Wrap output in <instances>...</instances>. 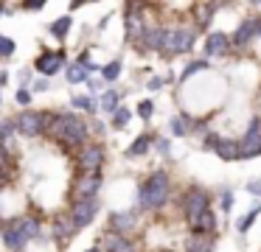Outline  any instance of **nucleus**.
<instances>
[{
	"instance_id": "obj_10",
	"label": "nucleus",
	"mask_w": 261,
	"mask_h": 252,
	"mask_svg": "<svg viewBox=\"0 0 261 252\" xmlns=\"http://www.w3.org/2000/svg\"><path fill=\"white\" fill-rule=\"evenodd\" d=\"M98 213V202L96 199H87V202H73V207H70V221L76 224V230L87 227V224L96 218Z\"/></svg>"
},
{
	"instance_id": "obj_14",
	"label": "nucleus",
	"mask_w": 261,
	"mask_h": 252,
	"mask_svg": "<svg viewBox=\"0 0 261 252\" xmlns=\"http://www.w3.org/2000/svg\"><path fill=\"white\" fill-rule=\"evenodd\" d=\"M76 233V224L70 221V216H57V221H54V235H57L59 244H68L70 238H73Z\"/></svg>"
},
{
	"instance_id": "obj_33",
	"label": "nucleus",
	"mask_w": 261,
	"mask_h": 252,
	"mask_svg": "<svg viewBox=\"0 0 261 252\" xmlns=\"http://www.w3.org/2000/svg\"><path fill=\"white\" fill-rule=\"evenodd\" d=\"M171 134H174V137H186L188 134V126H186V121H182V118H171Z\"/></svg>"
},
{
	"instance_id": "obj_8",
	"label": "nucleus",
	"mask_w": 261,
	"mask_h": 252,
	"mask_svg": "<svg viewBox=\"0 0 261 252\" xmlns=\"http://www.w3.org/2000/svg\"><path fill=\"white\" fill-rule=\"evenodd\" d=\"M98 190H101V174H82L73 182V202L96 199Z\"/></svg>"
},
{
	"instance_id": "obj_29",
	"label": "nucleus",
	"mask_w": 261,
	"mask_h": 252,
	"mask_svg": "<svg viewBox=\"0 0 261 252\" xmlns=\"http://www.w3.org/2000/svg\"><path fill=\"white\" fill-rule=\"evenodd\" d=\"M73 106H79V109H87V112H96L98 109V101L90 98V95H76L73 101H70Z\"/></svg>"
},
{
	"instance_id": "obj_22",
	"label": "nucleus",
	"mask_w": 261,
	"mask_h": 252,
	"mask_svg": "<svg viewBox=\"0 0 261 252\" xmlns=\"http://www.w3.org/2000/svg\"><path fill=\"white\" fill-rule=\"evenodd\" d=\"M149 146H152V137H149V134H141V137L132 140V146L126 149V154H129V157H141V154H146V151H149Z\"/></svg>"
},
{
	"instance_id": "obj_31",
	"label": "nucleus",
	"mask_w": 261,
	"mask_h": 252,
	"mask_svg": "<svg viewBox=\"0 0 261 252\" xmlns=\"http://www.w3.org/2000/svg\"><path fill=\"white\" fill-rule=\"evenodd\" d=\"M23 230H25V235H29V241L37 238V235H40V221L31 218V216H23Z\"/></svg>"
},
{
	"instance_id": "obj_37",
	"label": "nucleus",
	"mask_w": 261,
	"mask_h": 252,
	"mask_svg": "<svg viewBox=\"0 0 261 252\" xmlns=\"http://www.w3.org/2000/svg\"><path fill=\"white\" fill-rule=\"evenodd\" d=\"M219 134H214V132H208V134H205V149H208V151H216V146H219Z\"/></svg>"
},
{
	"instance_id": "obj_12",
	"label": "nucleus",
	"mask_w": 261,
	"mask_h": 252,
	"mask_svg": "<svg viewBox=\"0 0 261 252\" xmlns=\"http://www.w3.org/2000/svg\"><path fill=\"white\" fill-rule=\"evenodd\" d=\"M62 59H65V53L62 50H54V53H42L40 59L34 62V67L42 73V76H54V73L62 67Z\"/></svg>"
},
{
	"instance_id": "obj_43",
	"label": "nucleus",
	"mask_w": 261,
	"mask_h": 252,
	"mask_svg": "<svg viewBox=\"0 0 261 252\" xmlns=\"http://www.w3.org/2000/svg\"><path fill=\"white\" fill-rule=\"evenodd\" d=\"M160 87H163V78H158V76L149 78V90H160Z\"/></svg>"
},
{
	"instance_id": "obj_7",
	"label": "nucleus",
	"mask_w": 261,
	"mask_h": 252,
	"mask_svg": "<svg viewBox=\"0 0 261 252\" xmlns=\"http://www.w3.org/2000/svg\"><path fill=\"white\" fill-rule=\"evenodd\" d=\"M182 210H186V218L188 224H194L205 210H211V196L205 193L202 188H191L186 193V202H182Z\"/></svg>"
},
{
	"instance_id": "obj_1",
	"label": "nucleus",
	"mask_w": 261,
	"mask_h": 252,
	"mask_svg": "<svg viewBox=\"0 0 261 252\" xmlns=\"http://www.w3.org/2000/svg\"><path fill=\"white\" fill-rule=\"evenodd\" d=\"M45 132L62 146H68V149H79V146L87 143V123L82 118L70 115V112H54L48 118Z\"/></svg>"
},
{
	"instance_id": "obj_49",
	"label": "nucleus",
	"mask_w": 261,
	"mask_h": 252,
	"mask_svg": "<svg viewBox=\"0 0 261 252\" xmlns=\"http://www.w3.org/2000/svg\"><path fill=\"white\" fill-rule=\"evenodd\" d=\"M0 14H6V9H0Z\"/></svg>"
},
{
	"instance_id": "obj_2",
	"label": "nucleus",
	"mask_w": 261,
	"mask_h": 252,
	"mask_svg": "<svg viewBox=\"0 0 261 252\" xmlns=\"http://www.w3.org/2000/svg\"><path fill=\"white\" fill-rule=\"evenodd\" d=\"M138 193H141V196H138V202H141V207H146V210H158V207H163L166 202H169V196H171L169 174H166V171H154L152 177L141 185Z\"/></svg>"
},
{
	"instance_id": "obj_48",
	"label": "nucleus",
	"mask_w": 261,
	"mask_h": 252,
	"mask_svg": "<svg viewBox=\"0 0 261 252\" xmlns=\"http://www.w3.org/2000/svg\"><path fill=\"white\" fill-rule=\"evenodd\" d=\"M87 252H101V249H98V246H93V249H87Z\"/></svg>"
},
{
	"instance_id": "obj_25",
	"label": "nucleus",
	"mask_w": 261,
	"mask_h": 252,
	"mask_svg": "<svg viewBox=\"0 0 261 252\" xmlns=\"http://www.w3.org/2000/svg\"><path fill=\"white\" fill-rule=\"evenodd\" d=\"M118 101H121V95L115 93V90H107V93L101 95V101H98V106H101L104 112H115V109L121 106Z\"/></svg>"
},
{
	"instance_id": "obj_21",
	"label": "nucleus",
	"mask_w": 261,
	"mask_h": 252,
	"mask_svg": "<svg viewBox=\"0 0 261 252\" xmlns=\"http://www.w3.org/2000/svg\"><path fill=\"white\" fill-rule=\"evenodd\" d=\"M107 252H135V244L124 235H113L107 238Z\"/></svg>"
},
{
	"instance_id": "obj_4",
	"label": "nucleus",
	"mask_w": 261,
	"mask_h": 252,
	"mask_svg": "<svg viewBox=\"0 0 261 252\" xmlns=\"http://www.w3.org/2000/svg\"><path fill=\"white\" fill-rule=\"evenodd\" d=\"M194 48V28H166L163 53H188Z\"/></svg>"
},
{
	"instance_id": "obj_38",
	"label": "nucleus",
	"mask_w": 261,
	"mask_h": 252,
	"mask_svg": "<svg viewBox=\"0 0 261 252\" xmlns=\"http://www.w3.org/2000/svg\"><path fill=\"white\" fill-rule=\"evenodd\" d=\"M76 65H79V67H85L87 73H90V70H98V67L93 65V62H90V53H82V56H79V62H76Z\"/></svg>"
},
{
	"instance_id": "obj_36",
	"label": "nucleus",
	"mask_w": 261,
	"mask_h": 252,
	"mask_svg": "<svg viewBox=\"0 0 261 252\" xmlns=\"http://www.w3.org/2000/svg\"><path fill=\"white\" fill-rule=\"evenodd\" d=\"M14 53V42L6 37H0V56H12Z\"/></svg>"
},
{
	"instance_id": "obj_50",
	"label": "nucleus",
	"mask_w": 261,
	"mask_h": 252,
	"mask_svg": "<svg viewBox=\"0 0 261 252\" xmlns=\"http://www.w3.org/2000/svg\"><path fill=\"white\" fill-rule=\"evenodd\" d=\"M253 3H261V0H253Z\"/></svg>"
},
{
	"instance_id": "obj_9",
	"label": "nucleus",
	"mask_w": 261,
	"mask_h": 252,
	"mask_svg": "<svg viewBox=\"0 0 261 252\" xmlns=\"http://www.w3.org/2000/svg\"><path fill=\"white\" fill-rule=\"evenodd\" d=\"M261 154V118H255L250 123L244 140L239 143V160H250V157H258Z\"/></svg>"
},
{
	"instance_id": "obj_41",
	"label": "nucleus",
	"mask_w": 261,
	"mask_h": 252,
	"mask_svg": "<svg viewBox=\"0 0 261 252\" xmlns=\"http://www.w3.org/2000/svg\"><path fill=\"white\" fill-rule=\"evenodd\" d=\"M230 205H233V196H230V190H225V193H222V210H230Z\"/></svg>"
},
{
	"instance_id": "obj_13",
	"label": "nucleus",
	"mask_w": 261,
	"mask_h": 252,
	"mask_svg": "<svg viewBox=\"0 0 261 252\" xmlns=\"http://www.w3.org/2000/svg\"><path fill=\"white\" fill-rule=\"evenodd\" d=\"M253 37H255V20H253V17H247V20H242V22H239L236 34L230 37V42L236 45V48H242V45H247Z\"/></svg>"
},
{
	"instance_id": "obj_47",
	"label": "nucleus",
	"mask_w": 261,
	"mask_h": 252,
	"mask_svg": "<svg viewBox=\"0 0 261 252\" xmlns=\"http://www.w3.org/2000/svg\"><path fill=\"white\" fill-rule=\"evenodd\" d=\"M6 78H9L6 73H0V87H3V84H6Z\"/></svg>"
},
{
	"instance_id": "obj_18",
	"label": "nucleus",
	"mask_w": 261,
	"mask_h": 252,
	"mask_svg": "<svg viewBox=\"0 0 261 252\" xmlns=\"http://www.w3.org/2000/svg\"><path fill=\"white\" fill-rule=\"evenodd\" d=\"M214 249V238L211 235H191L186 244V252H211Z\"/></svg>"
},
{
	"instance_id": "obj_42",
	"label": "nucleus",
	"mask_w": 261,
	"mask_h": 252,
	"mask_svg": "<svg viewBox=\"0 0 261 252\" xmlns=\"http://www.w3.org/2000/svg\"><path fill=\"white\" fill-rule=\"evenodd\" d=\"M45 0H23V9H42Z\"/></svg>"
},
{
	"instance_id": "obj_5",
	"label": "nucleus",
	"mask_w": 261,
	"mask_h": 252,
	"mask_svg": "<svg viewBox=\"0 0 261 252\" xmlns=\"http://www.w3.org/2000/svg\"><path fill=\"white\" fill-rule=\"evenodd\" d=\"M0 235H3V244L12 252H23L25 244H29V235H25V230H23V216L9 218V221L0 224Z\"/></svg>"
},
{
	"instance_id": "obj_20",
	"label": "nucleus",
	"mask_w": 261,
	"mask_h": 252,
	"mask_svg": "<svg viewBox=\"0 0 261 252\" xmlns=\"http://www.w3.org/2000/svg\"><path fill=\"white\" fill-rule=\"evenodd\" d=\"M143 34H146V28H143L141 17H126V37H129V42L143 39Z\"/></svg>"
},
{
	"instance_id": "obj_11",
	"label": "nucleus",
	"mask_w": 261,
	"mask_h": 252,
	"mask_svg": "<svg viewBox=\"0 0 261 252\" xmlns=\"http://www.w3.org/2000/svg\"><path fill=\"white\" fill-rule=\"evenodd\" d=\"M227 48H230V37L222 31H214L208 39H205V56L208 59H214V56H225Z\"/></svg>"
},
{
	"instance_id": "obj_51",
	"label": "nucleus",
	"mask_w": 261,
	"mask_h": 252,
	"mask_svg": "<svg viewBox=\"0 0 261 252\" xmlns=\"http://www.w3.org/2000/svg\"><path fill=\"white\" fill-rule=\"evenodd\" d=\"M90 3H96V0H90Z\"/></svg>"
},
{
	"instance_id": "obj_35",
	"label": "nucleus",
	"mask_w": 261,
	"mask_h": 252,
	"mask_svg": "<svg viewBox=\"0 0 261 252\" xmlns=\"http://www.w3.org/2000/svg\"><path fill=\"white\" fill-rule=\"evenodd\" d=\"M138 115H141L143 118V121H149V118H152L154 115V104H152V101H141V104H138Z\"/></svg>"
},
{
	"instance_id": "obj_34",
	"label": "nucleus",
	"mask_w": 261,
	"mask_h": 252,
	"mask_svg": "<svg viewBox=\"0 0 261 252\" xmlns=\"http://www.w3.org/2000/svg\"><path fill=\"white\" fill-rule=\"evenodd\" d=\"M205 67H208V62H205V59H199V62H191V65H186V70H182V81H186V78H191L194 73L205 70Z\"/></svg>"
},
{
	"instance_id": "obj_26",
	"label": "nucleus",
	"mask_w": 261,
	"mask_h": 252,
	"mask_svg": "<svg viewBox=\"0 0 261 252\" xmlns=\"http://www.w3.org/2000/svg\"><path fill=\"white\" fill-rule=\"evenodd\" d=\"M101 76H104V81H115V78L121 76V59H113L110 65H104L101 67Z\"/></svg>"
},
{
	"instance_id": "obj_19",
	"label": "nucleus",
	"mask_w": 261,
	"mask_h": 252,
	"mask_svg": "<svg viewBox=\"0 0 261 252\" xmlns=\"http://www.w3.org/2000/svg\"><path fill=\"white\" fill-rule=\"evenodd\" d=\"M216 154L222 157V160H239V140H219V146H216Z\"/></svg>"
},
{
	"instance_id": "obj_27",
	"label": "nucleus",
	"mask_w": 261,
	"mask_h": 252,
	"mask_svg": "<svg viewBox=\"0 0 261 252\" xmlns=\"http://www.w3.org/2000/svg\"><path fill=\"white\" fill-rule=\"evenodd\" d=\"M65 76H68V81H70V84H82V81H87V70H85V67H79V65H70L68 70H65Z\"/></svg>"
},
{
	"instance_id": "obj_3",
	"label": "nucleus",
	"mask_w": 261,
	"mask_h": 252,
	"mask_svg": "<svg viewBox=\"0 0 261 252\" xmlns=\"http://www.w3.org/2000/svg\"><path fill=\"white\" fill-rule=\"evenodd\" d=\"M48 118H51V115H45V112L23 109L17 118H14V126H17V132H20V134H25V137H37V134L45 132Z\"/></svg>"
},
{
	"instance_id": "obj_45",
	"label": "nucleus",
	"mask_w": 261,
	"mask_h": 252,
	"mask_svg": "<svg viewBox=\"0 0 261 252\" xmlns=\"http://www.w3.org/2000/svg\"><path fill=\"white\" fill-rule=\"evenodd\" d=\"M82 3H87V0H70V11H73V9H79Z\"/></svg>"
},
{
	"instance_id": "obj_15",
	"label": "nucleus",
	"mask_w": 261,
	"mask_h": 252,
	"mask_svg": "<svg viewBox=\"0 0 261 252\" xmlns=\"http://www.w3.org/2000/svg\"><path fill=\"white\" fill-rule=\"evenodd\" d=\"M110 227L115 230V235H126L135 227V216H132V213H113V216H110Z\"/></svg>"
},
{
	"instance_id": "obj_40",
	"label": "nucleus",
	"mask_w": 261,
	"mask_h": 252,
	"mask_svg": "<svg viewBox=\"0 0 261 252\" xmlns=\"http://www.w3.org/2000/svg\"><path fill=\"white\" fill-rule=\"evenodd\" d=\"M247 190H250L253 196H261V179H250V182H247Z\"/></svg>"
},
{
	"instance_id": "obj_30",
	"label": "nucleus",
	"mask_w": 261,
	"mask_h": 252,
	"mask_svg": "<svg viewBox=\"0 0 261 252\" xmlns=\"http://www.w3.org/2000/svg\"><path fill=\"white\" fill-rule=\"evenodd\" d=\"M211 17H214V6H199V9H197V25L199 28H205V25H208V22H211Z\"/></svg>"
},
{
	"instance_id": "obj_39",
	"label": "nucleus",
	"mask_w": 261,
	"mask_h": 252,
	"mask_svg": "<svg viewBox=\"0 0 261 252\" xmlns=\"http://www.w3.org/2000/svg\"><path fill=\"white\" fill-rule=\"evenodd\" d=\"M17 104H23V106H25V104H31V93H29L25 87H23V90H17Z\"/></svg>"
},
{
	"instance_id": "obj_24",
	"label": "nucleus",
	"mask_w": 261,
	"mask_h": 252,
	"mask_svg": "<svg viewBox=\"0 0 261 252\" xmlns=\"http://www.w3.org/2000/svg\"><path fill=\"white\" fill-rule=\"evenodd\" d=\"M70 25H73V17L65 14V17H59V20L51 25V34H54L57 39H65V37H68V31H70Z\"/></svg>"
},
{
	"instance_id": "obj_23",
	"label": "nucleus",
	"mask_w": 261,
	"mask_h": 252,
	"mask_svg": "<svg viewBox=\"0 0 261 252\" xmlns=\"http://www.w3.org/2000/svg\"><path fill=\"white\" fill-rule=\"evenodd\" d=\"M12 171H14V162L9 160V151L0 149V185H6L12 179Z\"/></svg>"
},
{
	"instance_id": "obj_28",
	"label": "nucleus",
	"mask_w": 261,
	"mask_h": 252,
	"mask_svg": "<svg viewBox=\"0 0 261 252\" xmlns=\"http://www.w3.org/2000/svg\"><path fill=\"white\" fill-rule=\"evenodd\" d=\"M129 118H132V112L126 109V106H118V109L113 112V126H115V129H126Z\"/></svg>"
},
{
	"instance_id": "obj_46",
	"label": "nucleus",
	"mask_w": 261,
	"mask_h": 252,
	"mask_svg": "<svg viewBox=\"0 0 261 252\" xmlns=\"http://www.w3.org/2000/svg\"><path fill=\"white\" fill-rule=\"evenodd\" d=\"M255 37H261V17L255 20Z\"/></svg>"
},
{
	"instance_id": "obj_6",
	"label": "nucleus",
	"mask_w": 261,
	"mask_h": 252,
	"mask_svg": "<svg viewBox=\"0 0 261 252\" xmlns=\"http://www.w3.org/2000/svg\"><path fill=\"white\" fill-rule=\"evenodd\" d=\"M104 165V149L101 146H82L79 154H76V168L82 174H98Z\"/></svg>"
},
{
	"instance_id": "obj_17",
	"label": "nucleus",
	"mask_w": 261,
	"mask_h": 252,
	"mask_svg": "<svg viewBox=\"0 0 261 252\" xmlns=\"http://www.w3.org/2000/svg\"><path fill=\"white\" fill-rule=\"evenodd\" d=\"M163 37H166V28H160V25L146 28V34H143V45H146L149 50H163Z\"/></svg>"
},
{
	"instance_id": "obj_32",
	"label": "nucleus",
	"mask_w": 261,
	"mask_h": 252,
	"mask_svg": "<svg viewBox=\"0 0 261 252\" xmlns=\"http://www.w3.org/2000/svg\"><path fill=\"white\" fill-rule=\"evenodd\" d=\"M255 216H258V207H253V210H250L247 216H242V218H239V221H236V230H239V233H247V230H250V224L255 221Z\"/></svg>"
},
{
	"instance_id": "obj_44",
	"label": "nucleus",
	"mask_w": 261,
	"mask_h": 252,
	"mask_svg": "<svg viewBox=\"0 0 261 252\" xmlns=\"http://www.w3.org/2000/svg\"><path fill=\"white\" fill-rule=\"evenodd\" d=\"M158 149L163 151V154H169V140H158Z\"/></svg>"
},
{
	"instance_id": "obj_16",
	"label": "nucleus",
	"mask_w": 261,
	"mask_h": 252,
	"mask_svg": "<svg viewBox=\"0 0 261 252\" xmlns=\"http://www.w3.org/2000/svg\"><path fill=\"white\" fill-rule=\"evenodd\" d=\"M194 227V233L197 235H211V233H216V216H214V210H205L202 216L197 218V221L191 224Z\"/></svg>"
}]
</instances>
